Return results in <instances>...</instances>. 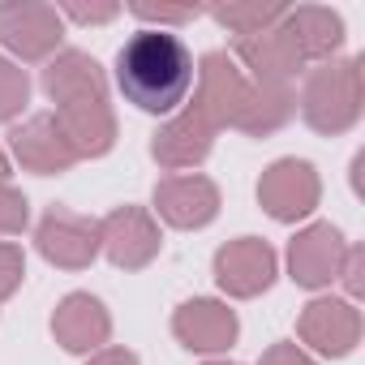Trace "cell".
Returning <instances> with one entry per match:
<instances>
[{"mask_svg":"<svg viewBox=\"0 0 365 365\" xmlns=\"http://www.w3.org/2000/svg\"><path fill=\"white\" fill-rule=\"evenodd\" d=\"M116 86L133 108L150 116H172L185 108L194 91V52L180 35L146 26L116 52Z\"/></svg>","mask_w":365,"mask_h":365,"instance_id":"1","label":"cell"},{"mask_svg":"<svg viewBox=\"0 0 365 365\" xmlns=\"http://www.w3.org/2000/svg\"><path fill=\"white\" fill-rule=\"evenodd\" d=\"M365 86H361V61H322L318 69L305 73L301 86V116L314 133H348L361 120Z\"/></svg>","mask_w":365,"mask_h":365,"instance_id":"2","label":"cell"},{"mask_svg":"<svg viewBox=\"0 0 365 365\" xmlns=\"http://www.w3.org/2000/svg\"><path fill=\"white\" fill-rule=\"evenodd\" d=\"M318 198H322L318 168L309 159H297V155L275 159L258 180V202L275 224H297V220L314 215Z\"/></svg>","mask_w":365,"mask_h":365,"instance_id":"3","label":"cell"},{"mask_svg":"<svg viewBox=\"0 0 365 365\" xmlns=\"http://www.w3.org/2000/svg\"><path fill=\"white\" fill-rule=\"evenodd\" d=\"M65 35V18L56 5H39V0H18V5H0V43L18 61H52Z\"/></svg>","mask_w":365,"mask_h":365,"instance_id":"4","label":"cell"},{"mask_svg":"<svg viewBox=\"0 0 365 365\" xmlns=\"http://www.w3.org/2000/svg\"><path fill=\"white\" fill-rule=\"evenodd\" d=\"M215 125L211 116L198 108V103H185L180 112H172L155 133H150V159L168 172H185V168H198L211 150H215Z\"/></svg>","mask_w":365,"mask_h":365,"instance_id":"5","label":"cell"},{"mask_svg":"<svg viewBox=\"0 0 365 365\" xmlns=\"http://www.w3.org/2000/svg\"><path fill=\"white\" fill-rule=\"evenodd\" d=\"M99 250L108 254L112 267L120 271H142L159 258L163 250V232L155 224L150 211L142 207H116L99 220Z\"/></svg>","mask_w":365,"mask_h":365,"instance_id":"6","label":"cell"},{"mask_svg":"<svg viewBox=\"0 0 365 365\" xmlns=\"http://www.w3.org/2000/svg\"><path fill=\"white\" fill-rule=\"evenodd\" d=\"M35 250L43 254V262L61 271H86L99 258V220L52 207L35 228Z\"/></svg>","mask_w":365,"mask_h":365,"instance_id":"7","label":"cell"},{"mask_svg":"<svg viewBox=\"0 0 365 365\" xmlns=\"http://www.w3.org/2000/svg\"><path fill=\"white\" fill-rule=\"evenodd\" d=\"M275 275H279V258L262 237H237L215 250V284L237 301L262 297L275 284Z\"/></svg>","mask_w":365,"mask_h":365,"instance_id":"8","label":"cell"},{"mask_svg":"<svg viewBox=\"0 0 365 365\" xmlns=\"http://www.w3.org/2000/svg\"><path fill=\"white\" fill-rule=\"evenodd\" d=\"M344 250H348V241H344V232L335 224H327V220L305 224L288 241V279L301 284V288H309V292L335 284L339 262H344Z\"/></svg>","mask_w":365,"mask_h":365,"instance_id":"9","label":"cell"},{"mask_svg":"<svg viewBox=\"0 0 365 365\" xmlns=\"http://www.w3.org/2000/svg\"><path fill=\"white\" fill-rule=\"evenodd\" d=\"M297 335L318 356L339 361L361 344V309L352 301H339V297H314L297 318Z\"/></svg>","mask_w":365,"mask_h":365,"instance_id":"10","label":"cell"},{"mask_svg":"<svg viewBox=\"0 0 365 365\" xmlns=\"http://www.w3.org/2000/svg\"><path fill=\"white\" fill-rule=\"evenodd\" d=\"M155 215L172 228H207L220 215V185L211 176L198 172H180V176H163L155 185Z\"/></svg>","mask_w":365,"mask_h":365,"instance_id":"11","label":"cell"},{"mask_svg":"<svg viewBox=\"0 0 365 365\" xmlns=\"http://www.w3.org/2000/svg\"><path fill=\"white\" fill-rule=\"evenodd\" d=\"M250 99V78L228 52H207L198 61V95L194 103L211 116L215 129H232Z\"/></svg>","mask_w":365,"mask_h":365,"instance_id":"12","label":"cell"},{"mask_svg":"<svg viewBox=\"0 0 365 365\" xmlns=\"http://www.w3.org/2000/svg\"><path fill=\"white\" fill-rule=\"evenodd\" d=\"M9 150L35 176H61V172H69L78 163V155H73V146H69V138H65V129H61V120L52 112L26 116L22 125H14Z\"/></svg>","mask_w":365,"mask_h":365,"instance_id":"13","label":"cell"},{"mask_svg":"<svg viewBox=\"0 0 365 365\" xmlns=\"http://www.w3.org/2000/svg\"><path fill=\"white\" fill-rule=\"evenodd\" d=\"M172 335L185 344L190 352H228L241 335V322H237V309H228L224 301H211V297H194L185 301L176 314H172Z\"/></svg>","mask_w":365,"mask_h":365,"instance_id":"14","label":"cell"},{"mask_svg":"<svg viewBox=\"0 0 365 365\" xmlns=\"http://www.w3.org/2000/svg\"><path fill=\"white\" fill-rule=\"evenodd\" d=\"M232 61L245 65L250 82H258V86H288L305 69V61L297 56V48H292V39H288L284 26H271L262 35L237 39L232 43Z\"/></svg>","mask_w":365,"mask_h":365,"instance_id":"15","label":"cell"},{"mask_svg":"<svg viewBox=\"0 0 365 365\" xmlns=\"http://www.w3.org/2000/svg\"><path fill=\"white\" fill-rule=\"evenodd\" d=\"M52 335L65 352H99L112 339V314L91 292H69L52 314Z\"/></svg>","mask_w":365,"mask_h":365,"instance_id":"16","label":"cell"},{"mask_svg":"<svg viewBox=\"0 0 365 365\" xmlns=\"http://www.w3.org/2000/svg\"><path fill=\"white\" fill-rule=\"evenodd\" d=\"M73 146L78 159H99L116 146V112L108 103V95H95V99H78V103H65L52 112Z\"/></svg>","mask_w":365,"mask_h":365,"instance_id":"17","label":"cell"},{"mask_svg":"<svg viewBox=\"0 0 365 365\" xmlns=\"http://www.w3.org/2000/svg\"><path fill=\"white\" fill-rule=\"evenodd\" d=\"M297 48V56L309 65V61H335V52L344 48V18L335 9H322V5H297L284 14L279 22Z\"/></svg>","mask_w":365,"mask_h":365,"instance_id":"18","label":"cell"},{"mask_svg":"<svg viewBox=\"0 0 365 365\" xmlns=\"http://www.w3.org/2000/svg\"><path fill=\"white\" fill-rule=\"evenodd\" d=\"M43 91L56 108L65 103H78V99H95V95H108V78L99 69L95 56L86 52H56L48 65H43Z\"/></svg>","mask_w":365,"mask_h":365,"instance_id":"19","label":"cell"},{"mask_svg":"<svg viewBox=\"0 0 365 365\" xmlns=\"http://www.w3.org/2000/svg\"><path fill=\"white\" fill-rule=\"evenodd\" d=\"M292 112H297V95L288 86H258V82H250V99H245V108H241L232 129H241L250 138H271V133H279L292 120Z\"/></svg>","mask_w":365,"mask_h":365,"instance_id":"20","label":"cell"},{"mask_svg":"<svg viewBox=\"0 0 365 365\" xmlns=\"http://www.w3.org/2000/svg\"><path fill=\"white\" fill-rule=\"evenodd\" d=\"M220 26H228L237 39H250V35H262V31H271V26H279L284 22V14H288V5H262V0H245V5H215V9H207Z\"/></svg>","mask_w":365,"mask_h":365,"instance_id":"21","label":"cell"},{"mask_svg":"<svg viewBox=\"0 0 365 365\" xmlns=\"http://www.w3.org/2000/svg\"><path fill=\"white\" fill-rule=\"evenodd\" d=\"M31 103V78L18 61L0 56V125H9L14 116H22V108Z\"/></svg>","mask_w":365,"mask_h":365,"instance_id":"22","label":"cell"},{"mask_svg":"<svg viewBox=\"0 0 365 365\" xmlns=\"http://www.w3.org/2000/svg\"><path fill=\"white\" fill-rule=\"evenodd\" d=\"M31 224V202L22 190L0 185V237H22Z\"/></svg>","mask_w":365,"mask_h":365,"instance_id":"23","label":"cell"},{"mask_svg":"<svg viewBox=\"0 0 365 365\" xmlns=\"http://www.w3.org/2000/svg\"><path fill=\"white\" fill-rule=\"evenodd\" d=\"M26 279V254L14 241H0V301H9Z\"/></svg>","mask_w":365,"mask_h":365,"instance_id":"24","label":"cell"},{"mask_svg":"<svg viewBox=\"0 0 365 365\" xmlns=\"http://www.w3.org/2000/svg\"><path fill=\"white\" fill-rule=\"evenodd\" d=\"M129 14L138 18V22H150V31H163V26H185V22H194L202 9H194V5H185V9H172V5H129Z\"/></svg>","mask_w":365,"mask_h":365,"instance_id":"25","label":"cell"},{"mask_svg":"<svg viewBox=\"0 0 365 365\" xmlns=\"http://www.w3.org/2000/svg\"><path fill=\"white\" fill-rule=\"evenodd\" d=\"M335 279L344 284L348 301L365 292V250H361V245H348V250H344V262H339V275H335Z\"/></svg>","mask_w":365,"mask_h":365,"instance_id":"26","label":"cell"},{"mask_svg":"<svg viewBox=\"0 0 365 365\" xmlns=\"http://www.w3.org/2000/svg\"><path fill=\"white\" fill-rule=\"evenodd\" d=\"M61 18H73L82 26H99V22H112L120 14V5H73V0H65V5L56 9Z\"/></svg>","mask_w":365,"mask_h":365,"instance_id":"27","label":"cell"},{"mask_svg":"<svg viewBox=\"0 0 365 365\" xmlns=\"http://www.w3.org/2000/svg\"><path fill=\"white\" fill-rule=\"evenodd\" d=\"M258 365H314V356L301 344H271Z\"/></svg>","mask_w":365,"mask_h":365,"instance_id":"28","label":"cell"},{"mask_svg":"<svg viewBox=\"0 0 365 365\" xmlns=\"http://www.w3.org/2000/svg\"><path fill=\"white\" fill-rule=\"evenodd\" d=\"M86 365H138V352H129V348H99V352H91Z\"/></svg>","mask_w":365,"mask_h":365,"instance_id":"29","label":"cell"},{"mask_svg":"<svg viewBox=\"0 0 365 365\" xmlns=\"http://www.w3.org/2000/svg\"><path fill=\"white\" fill-rule=\"evenodd\" d=\"M9 172H14V168H9V155L0 150V185H9Z\"/></svg>","mask_w":365,"mask_h":365,"instance_id":"30","label":"cell"},{"mask_svg":"<svg viewBox=\"0 0 365 365\" xmlns=\"http://www.w3.org/2000/svg\"><path fill=\"white\" fill-rule=\"evenodd\" d=\"M207 365H241V361H207Z\"/></svg>","mask_w":365,"mask_h":365,"instance_id":"31","label":"cell"}]
</instances>
